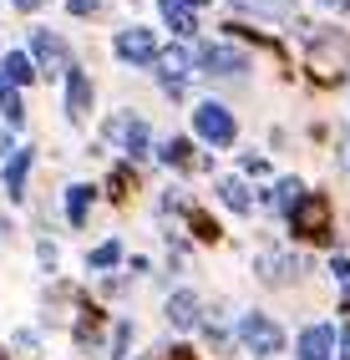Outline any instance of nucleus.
Segmentation results:
<instances>
[{
  "mask_svg": "<svg viewBox=\"0 0 350 360\" xmlns=\"http://www.w3.org/2000/svg\"><path fill=\"white\" fill-rule=\"evenodd\" d=\"M233 340L244 345L249 360H274L279 350H285V325H279L274 315H264V309H244L239 325H233Z\"/></svg>",
  "mask_w": 350,
  "mask_h": 360,
  "instance_id": "nucleus-1",
  "label": "nucleus"
},
{
  "mask_svg": "<svg viewBox=\"0 0 350 360\" xmlns=\"http://www.w3.org/2000/svg\"><path fill=\"white\" fill-rule=\"evenodd\" d=\"M310 71H320V82H340L350 71V36L335 26L310 31Z\"/></svg>",
  "mask_w": 350,
  "mask_h": 360,
  "instance_id": "nucleus-2",
  "label": "nucleus"
},
{
  "mask_svg": "<svg viewBox=\"0 0 350 360\" xmlns=\"http://www.w3.org/2000/svg\"><path fill=\"white\" fill-rule=\"evenodd\" d=\"M102 137L112 142V153H127L132 162H143L153 153V127H148V117H137V112H112L102 122Z\"/></svg>",
  "mask_w": 350,
  "mask_h": 360,
  "instance_id": "nucleus-3",
  "label": "nucleus"
},
{
  "mask_svg": "<svg viewBox=\"0 0 350 360\" xmlns=\"http://www.w3.org/2000/svg\"><path fill=\"white\" fill-rule=\"evenodd\" d=\"M193 66L203 71V77H249L254 56L223 36V41H214V46H198V51H193Z\"/></svg>",
  "mask_w": 350,
  "mask_h": 360,
  "instance_id": "nucleus-4",
  "label": "nucleus"
},
{
  "mask_svg": "<svg viewBox=\"0 0 350 360\" xmlns=\"http://www.w3.org/2000/svg\"><path fill=\"white\" fill-rule=\"evenodd\" d=\"M193 132L208 142V148H233V137H239V117H233L223 102H198L193 107Z\"/></svg>",
  "mask_w": 350,
  "mask_h": 360,
  "instance_id": "nucleus-5",
  "label": "nucleus"
},
{
  "mask_svg": "<svg viewBox=\"0 0 350 360\" xmlns=\"http://www.w3.org/2000/svg\"><path fill=\"white\" fill-rule=\"evenodd\" d=\"M148 66H153V77L162 82V91L178 102V97H183V82L193 77V51H188L183 41H178V46H162V51H157Z\"/></svg>",
  "mask_w": 350,
  "mask_h": 360,
  "instance_id": "nucleus-6",
  "label": "nucleus"
},
{
  "mask_svg": "<svg viewBox=\"0 0 350 360\" xmlns=\"http://www.w3.org/2000/svg\"><path fill=\"white\" fill-rule=\"evenodd\" d=\"M290 229L299 238H315V244H335V233H330V203L315 198V193H305L290 208Z\"/></svg>",
  "mask_w": 350,
  "mask_h": 360,
  "instance_id": "nucleus-7",
  "label": "nucleus"
},
{
  "mask_svg": "<svg viewBox=\"0 0 350 360\" xmlns=\"http://www.w3.org/2000/svg\"><path fill=\"white\" fill-rule=\"evenodd\" d=\"M112 56L127 61V66H148V61L157 56V36H153L148 26H127V31L112 36Z\"/></svg>",
  "mask_w": 350,
  "mask_h": 360,
  "instance_id": "nucleus-8",
  "label": "nucleus"
},
{
  "mask_svg": "<svg viewBox=\"0 0 350 360\" xmlns=\"http://www.w3.org/2000/svg\"><path fill=\"white\" fill-rule=\"evenodd\" d=\"M294 360H335V325L315 320L294 335Z\"/></svg>",
  "mask_w": 350,
  "mask_h": 360,
  "instance_id": "nucleus-9",
  "label": "nucleus"
},
{
  "mask_svg": "<svg viewBox=\"0 0 350 360\" xmlns=\"http://www.w3.org/2000/svg\"><path fill=\"white\" fill-rule=\"evenodd\" d=\"M162 315H168V325L173 330H198V320H203V300H198V290H173L168 300H162Z\"/></svg>",
  "mask_w": 350,
  "mask_h": 360,
  "instance_id": "nucleus-10",
  "label": "nucleus"
},
{
  "mask_svg": "<svg viewBox=\"0 0 350 360\" xmlns=\"http://www.w3.org/2000/svg\"><path fill=\"white\" fill-rule=\"evenodd\" d=\"M305 193H310V188L299 183V178H274L269 188H259V198H254V208L264 203V208H274V213H279V219H290V208H294L299 198H305Z\"/></svg>",
  "mask_w": 350,
  "mask_h": 360,
  "instance_id": "nucleus-11",
  "label": "nucleus"
},
{
  "mask_svg": "<svg viewBox=\"0 0 350 360\" xmlns=\"http://www.w3.org/2000/svg\"><path fill=\"white\" fill-rule=\"evenodd\" d=\"M305 274V259L299 254H259V279L264 284H294Z\"/></svg>",
  "mask_w": 350,
  "mask_h": 360,
  "instance_id": "nucleus-12",
  "label": "nucleus"
},
{
  "mask_svg": "<svg viewBox=\"0 0 350 360\" xmlns=\"http://www.w3.org/2000/svg\"><path fill=\"white\" fill-rule=\"evenodd\" d=\"M86 112H91V77L82 66H66V117L82 122Z\"/></svg>",
  "mask_w": 350,
  "mask_h": 360,
  "instance_id": "nucleus-13",
  "label": "nucleus"
},
{
  "mask_svg": "<svg viewBox=\"0 0 350 360\" xmlns=\"http://www.w3.org/2000/svg\"><path fill=\"white\" fill-rule=\"evenodd\" d=\"M31 61L46 66V71L66 66V41H61L56 31H31Z\"/></svg>",
  "mask_w": 350,
  "mask_h": 360,
  "instance_id": "nucleus-14",
  "label": "nucleus"
},
{
  "mask_svg": "<svg viewBox=\"0 0 350 360\" xmlns=\"http://www.w3.org/2000/svg\"><path fill=\"white\" fill-rule=\"evenodd\" d=\"M219 203L233 208V213H254V188H249L239 173H223V178H219Z\"/></svg>",
  "mask_w": 350,
  "mask_h": 360,
  "instance_id": "nucleus-15",
  "label": "nucleus"
},
{
  "mask_svg": "<svg viewBox=\"0 0 350 360\" xmlns=\"http://www.w3.org/2000/svg\"><path fill=\"white\" fill-rule=\"evenodd\" d=\"M157 15L168 20V31H178L183 41H188V36H198V11H188L183 0H157Z\"/></svg>",
  "mask_w": 350,
  "mask_h": 360,
  "instance_id": "nucleus-16",
  "label": "nucleus"
},
{
  "mask_svg": "<svg viewBox=\"0 0 350 360\" xmlns=\"http://www.w3.org/2000/svg\"><path fill=\"white\" fill-rule=\"evenodd\" d=\"M26 178H31V148H15L11 158H6V193L20 203L26 198Z\"/></svg>",
  "mask_w": 350,
  "mask_h": 360,
  "instance_id": "nucleus-17",
  "label": "nucleus"
},
{
  "mask_svg": "<svg viewBox=\"0 0 350 360\" xmlns=\"http://www.w3.org/2000/svg\"><path fill=\"white\" fill-rule=\"evenodd\" d=\"M91 203H97V188H91V183H72V188H66V219H72V229L86 224Z\"/></svg>",
  "mask_w": 350,
  "mask_h": 360,
  "instance_id": "nucleus-18",
  "label": "nucleus"
},
{
  "mask_svg": "<svg viewBox=\"0 0 350 360\" xmlns=\"http://www.w3.org/2000/svg\"><path fill=\"white\" fill-rule=\"evenodd\" d=\"M162 167H173V173H193V148H188V142H183V137H173V142H162V148L153 153Z\"/></svg>",
  "mask_w": 350,
  "mask_h": 360,
  "instance_id": "nucleus-19",
  "label": "nucleus"
},
{
  "mask_svg": "<svg viewBox=\"0 0 350 360\" xmlns=\"http://www.w3.org/2000/svg\"><path fill=\"white\" fill-rule=\"evenodd\" d=\"M233 11H249V15H264V20H290L294 0H233Z\"/></svg>",
  "mask_w": 350,
  "mask_h": 360,
  "instance_id": "nucleus-20",
  "label": "nucleus"
},
{
  "mask_svg": "<svg viewBox=\"0 0 350 360\" xmlns=\"http://www.w3.org/2000/svg\"><path fill=\"white\" fill-rule=\"evenodd\" d=\"M117 264H122V238H102V244L86 254V269H97V274L117 269Z\"/></svg>",
  "mask_w": 350,
  "mask_h": 360,
  "instance_id": "nucleus-21",
  "label": "nucleus"
},
{
  "mask_svg": "<svg viewBox=\"0 0 350 360\" xmlns=\"http://www.w3.org/2000/svg\"><path fill=\"white\" fill-rule=\"evenodd\" d=\"M0 71H6L11 86H26V82L36 77V61H31V51H11L6 61H0Z\"/></svg>",
  "mask_w": 350,
  "mask_h": 360,
  "instance_id": "nucleus-22",
  "label": "nucleus"
},
{
  "mask_svg": "<svg viewBox=\"0 0 350 360\" xmlns=\"http://www.w3.org/2000/svg\"><path fill=\"white\" fill-rule=\"evenodd\" d=\"M132 335H137V325L122 315V320H117V330H112V340H107V360H127V345H132Z\"/></svg>",
  "mask_w": 350,
  "mask_h": 360,
  "instance_id": "nucleus-23",
  "label": "nucleus"
},
{
  "mask_svg": "<svg viewBox=\"0 0 350 360\" xmlns=\"http://www.w3.org/2000/svg\"><path fill=\"white\" fill-rule=\"evenodd\" d=\"M0 112H6V122L11 127H20V122H26V107H20V91L6 82V77H0Z\"/></svg>",
  "mask_w": 350,
  "mask_h": 360,
  "instance_id": "nucleus-24",
  "label": "nucleus"
},
{
  "mask_svg": "<svg viewBox=\"0 0 350 360\" xmlns=\"http://www.w3.org/2000/svg\"><path fill=\"white\" fill-rule=\"evenodd\" d=\"M330 274H335V284H340V295H345V304H350V259H330Z\"/></svg>",
  "mask_w": 350,
  "mask_h": 360,
  "instance_id": "nucleus-25",
  "label": "nucleus"
},
{
  "mask_svg": "<svg viewBox=\"0 0 350 360\" xmlns=\"http://www.w3.org/2000/svg\"><path fill=\"white\" fill-rule=\"evenodd\" d=\"M239 167H244L249 178H264V173H269V158H259V153H244V162H239Z\"/></svg>",
  "mask_w": 350,
  "mask_h": 360,
  "instance_id": "nucleus-26",
  "label": "nucleus"
},
{
  "mask_svg": "<svg viewBox=\"0 0 350 360\" xmlns=\"http://www.w3.org/2000/svg\"><path fill=\"white\" fill-rule=\"evenodd\" d=\"M335 360H350V320L335 330Z\"/></svg>",
  "mask_w": 350,
  "mask_h": 360,
  "instance_id": "nucleus-27",
  "label": "nucleus"
},
{
  "mask_svg": "<svg viewBox=\"0 0 350 360\" xmlns=\"http://www.w3.org/2000/svg\"><path fill=\"white\" fill-rule=\"evenodd\" d=\"M36 259L46 264V269H56V244H46V238H41V244H36Z\"/></svg>",
  "mask_w": 350,
  "mask_h": 360,
  "instance_id": "nucleus-28",
  "label": "nucleus"
},
{
  "mask_svg": "<svg viewBox=\"0 0 350 360\" xmlns=\"http://www.w3.org/2000/svg\"><path fill=\"white\" fill-rule=\"evenodd\" d=\"M66 11H72V15H91V11H97V0H66Z\"/></svg>",
  "mask_w": 350,
  "mask_h": 360,
  "instance_id": "nucleus-29",
  "label": "nucleus"
},
{
  "mask_svg": "<svg viewBox=\"0 0 350 360\" xmlns=\"http://www.w3.org/2000/svg\"><path fill=\"white\" fill-rule=\"evenodd\" d=\"M15 148H11V132H0V158H11Z\"/></svg>",
  "mask_w": 350,
  "mask_h": 360,
  "instance_id": "nucleus-30",
  "label": "nucleus"
},
{
  "mask_svg": "<svg viewBox=\"0 0 350 360\" xmlns=\"http://www.w3.org/2000/svg\"><path fill=\"white\" fill-rule=\"evenodd\" d=\"M11 6H15V11H36V6H41V0H11Z\"/></svg>",
  "mask_w": 350,
  "mask_h": 360,
  "instance_id": "nucleus-31",
  "label": "nucleus"
},
{
  "mask_svg": "<svg viewBox=\"0 0 350 360\" xmlns=\"http://www.w3.org/2000/svg\"><path fill=\"white\" fill-rule=\"evenodd\" d=\"M183 6H188V11H198V6H208V0H183Z\"/></svg>",
  "mask_w": 350,
  "mask_h": 360,
  "instance_id": "nucleus-32",
  "label": "nucleus"
},
{
  "mask_svg": "<svg viewBox=\"0 0 350 360\" xmlns=\"http://www.w3.org/2000/svg\"><path fill=\"white\" fill-rule=\"evenodd\" d=\"M320 6H350V0H320Z\"/></svg>",
  "mask_w": 350,
  "mask_h": 360,
  "instance_id": "nucleus-33",
  "label": "nucleus"
},
{
  "mask_svg": "<svg viewBox=\"0 0 350 360\" xmlns=\"http://www.w3.org/2000/svg\"><path fill=\"white\" fill-rule=\"evenodd\" d=\"M0 61H6V56H0Z\"/></svg>",
  "mask_w": 350,
  "mask_h": 360,
  "instance_id": "nucleus-34",
  "label": "nucleus"
}]
</instances>
